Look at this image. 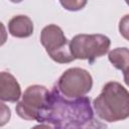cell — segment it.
I'll return each mask as SVG.
<instances>
[{
  "mask_svg": "<svg viewBox=\"0 0 129 129\" xmlns=\"http://www.w3.org/2000/svg\"><path fill=\"white\" fill-rule=\"evenodd\" d=\"M97 114L104 120L114 122L129 116V93L116 82L108 83L94 102Z\"/></svg>",
  "mask_w": 129,
  "mask_h": 129,
  "instance_id": "cell-1",
  "label": "cell"
},
{
  "mask_svg": "<svg viewBox=\"0 0 129 129\" xmlns=\"http://www.w3.org/2000/svg\"><path fill=\"white\" fill-rule=\"evenodd\" d=\"M109 46V38L101 34H79L72 39L70 44L71 52L75 58L90 60L105 54Z\"/></svg>",
  "mask_w": 129,
  "mask_h": 129,
  "instance_id": "cell-2",
  "label": "cell"
},
{
  "mask_svg": "<svg viewBox=\"0 0 129 129\" xmlns=\"http://www.w3.org/2000/svg\"><path fill=\"white\" fill-rule=\"evenodd\" d=\"M49 94L44 87H29L24 93L22 102L16 107L18 115L24 119H35L40 122L47 108Z\"/></svg>",
  "mask_w": 129,
  "mask_h": 129,
  "instance_id": "cell-3",
  "label": "cell"
},
{
  "mask_svg": "<svg viewBox=\"0 0 129 129\" xmlns=\"http://www.w3.org/2000/svg\"><path fill=\"white\" fill-rule=\"evenodd\" d=\"M40 40L47 53L55 61L69 62L75 59L69 47L68 40L58 26L51 24L44 27L41 32Z\"/></svg>",
  "mask_w": 129,
  "mask_h": 129,
  "instance_id": "cell-4",
  "label": "cell"
},
{
  "mask_svg": "<svg viewBox=\"0 0 129 129\" xmlns=\"http://www.w3.org/2000/svg\"><path fill=\"white\" fill-rule=\"evenodd\" d=\"M57 87L67 97L79 98L91 90L92 78L85 70L70 69L60 77Z\"/></svg>",
  "mask_w": 129,
  "mask_h": 129,
  "instance_id": "cell-5",
  "label": "cell"
},
{
  "mask_svg": "<svg viewBox=\"0 0 129 129\" xmlns=\"http://www.w3.org/2000/svg\"><path fill=\"white\" fill-rule=\"evenodd\" d=\"M20 96V88L16 80L7 73L1 74V99L3 101L15 102Z\"/></svg>",
  "mask_w": 129,
  "mask_h": 129,
  "instance_id": "cell-6",
  "label": "cell"
},
{
  "mask_svg": "<svg viewBox=\"0 0 129 129\" xmlns=\"http://www.w3.org/2000/svg\"><path fill=\"white\" fill-rule=\"evenodd\" d=\"M9 31L13 36L16 37H27L32 33L33 25L28 17L24 15H18L10 20Z\"/></svg>",
  "mask_w": 129,
  "mask_h": 129,
  "instance_id": "cell-7",
  "label": "cell"
},
{
  "mask_svg": "<svg viewBox=\"0 0 129 129\" xmlns=\"http://www.w3.org/2000/svg\"><path fill=\"white\" fill-rule=\"evenodd\" d=\"M109 59L115 68L125 72L129 68V50L126 47L114 49L109 53Z\"/></svg>",
  "mask_w": 129,
  "mask_h": 129,
  "instance_id": "cell-8",
  "label": "cell"
},
{
  "mask_svg": "<svg viewBox=\"0 0 129 129\" xmlns=\"http://www.w3.org/2000/svg\"><path fill=\"white\" fill-rule=\"evenodd\" d=\"M120 33L127 39H129V15L123 17L119 24Z\"/></svg>",
  "mask_w": 129,
  "mask_h": 129,
  "instance_id": "cell-9",
  "label": "cell"
},
{
  "mask_svg": "<svg viewBox=\"0 0 129 129\" xmlns=\"http://www.w3.org/2000/svg\"><path fill=\"white\" fill-rule=\"evenodd\" d=\"M124 79H125L126 84L129 86V68L124 72Z\"/></svg>",
  "mask_w": 129,
  "mask_h": 129,
  "instance_id": "cell-10",
  "label": "cell"
},
{
  "mask_svg": "<svg viewBox=\"0 0 129 129\" xmlns=\"http://www.w3.org/2000/svg\"><path fill=\"white\" fill-rule=\"evenodd\" d=\"M32 129H51V128H49L48 126H45V125H39V126H35Z\"/></svg>",
  "mask_w": 129,
  "mask_h": 129,
  "instance_id": "cell-11",
  "label": "cell"
}]
</instances>
